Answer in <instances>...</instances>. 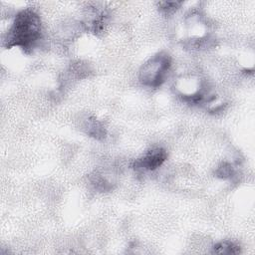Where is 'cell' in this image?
Returning <instances> with one entry per match:
<instances>
[{
	"mask_svg": "<svg viewBox=\"0 0 255 255\" xmlns=\"http://www.w3.org/2000/svg\"><path fill=\"white\" fill-rule=\"evenodd\" d=\"M41 20L32 9L20 11L9 28L5 37L7 48L18 47L25 51L30 50L41 38Z\"/></svg>",
	"mask_w": 255,
	"mask_h": 255,
	"instance_id": "1",
	"label": "cell"
},
{
	"mask_svg": "<svg viewBox=\"0 0 255 255\" xmlns=\"http://www.w3.org/2000/svg\"><path fill=\"white\" fill-rule=\"evenodd\" d=\"M172 66V57L162 51L148 60L140 70V81L144 86L158 88L166 81Z\"/></svg>",
	"mask_w": 255,
	"mask_h": 255,
	"instance_id": "2",
	"label": "cell"
},
{
	"mask_svg": "<svg viewBox=\"0 0 255 255\" xmlns=\"http://www.w3.org/2000/svg\"><path fill=\"white\" fill-rule=\"evenodd\" d=\"M168 154L162 148L152 149L134 163V169L139 172H153L159 169L167 160Z\"/></svg>",
	"mask_w": 255,
	"mask_h": 255,
	"instance_id": "3",
	"label": "cell"
},
{
	"mask_svg": "<svg viewBox=\"0 0 255 255\" xmlns=\"http://www.w3.org/2000/svg\"><path fill=\"white\" fill-rule=\"evenodd\" d=\"M212 252L216 254H237L240 253V246L236 243L228 240L220 241L216 243L213 248Z\"/></svg>",
	"mask_w": 255,
	"mask_h": 255,
	"instance_id": "4",
	"label": "cell"
},
{
	"mask_svg": "<svg viewBox=\"0 0 255 255\" xmlns=\"http://www.w3.org/2000/svg\"><path fill=\"white\" fill-rule=\"evenodd\" d=\"M215 175L220 178V179H223V180H226V179H230L233 177L234 175V169L233 167L231 166V164L229 163H222L216 170L215 172Z\"/></svg>",
	"mask_w": 255,
	"mask_h": 255,
	"instance_id": "5",
	"label": "cell"
},
{
	"mask_svg": "<svg viewBox=\"0 0 255 255\" xmlns=\"http://www.w3.org/2000/svg\"><path fill=\"white\" fill-rule=\"evenodd\" d=\"M89 127V131L88 133L94 137V138H97L99 139V137H105V130L103 126L101 125V123H99L98 121L96 120H92L90 122V124L88 125Z\"/></svg>",
	"mask_w": 255,
	"mask_h": 255,
	"instance_id": "6",
	"label": "cell"
},
{
	"mask_svg": "<svg viewBox=\"0 0 255 255\" xmlns=\"http://www.w3.org/2000/svg\"><path fill=\"white\" fill-rule=\"evenodd\" d=\"M181 5H182V2H179V1H165V2H160L161 9L164 10L165 12H168V13L176 11Z\"/></svg>",
	"mask_w": 255,
	"mask_h": 255,
	"instance_id": "7",
	"label": "cell"
}]
</instances>
